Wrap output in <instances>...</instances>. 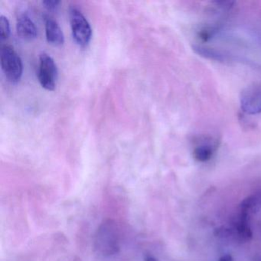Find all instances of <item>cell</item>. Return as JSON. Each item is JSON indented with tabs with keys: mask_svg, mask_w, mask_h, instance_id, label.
<instances>
[{
	"mask_svg": "<svg viewBox=\"0 0 261 261\" xmlns=\"http://www.w3.org/2000/svg\"><path fill=\"white\" fill-rule=\"evenodd\" d=\"M10 34V22L4 16H0V36L2 40L7 39Z\"/></svg>",
	"mask_w": 261,
	"mask_h": 261,
	"instance_id": "cell-10",
	"label": "cell"
},
{
	"mask_svg": "<svg viewBox=\"0 0 261 261\" xmlns=\"http://www.w3.org/2000/svg\"><path fill=\"white\" fill-rule=\"evenodd\" d=\"M219 261H233V259L230 255H225V256H223L222 257L219 259Z\"/></svg>",
	"mask_w": 261,
	"mask_h": 261,
	"instance_id": "cell-12",
	"label": "cell"
},
{
	"mask_svg": "<svg viewBox=\"0 0 261 261\" xmlns=\"http://www.w3.org/2000/svg\"><path fill=\"white\" fill-rule=\"evenodd\" d=\"M240 105L243 112L249 115L260 114V83L251 84L241 91L240 94Z\"/></svg>",
	"mask_w": 261,
	"mask_h": 261,
	"instance_id": "cell-3",
	"label": "cell"
},
{
	"mask_svg": "<svg viewBox=\"0 0 261 261\" xmlns=\"http://www.w3.org/2000/svg\"><path fill=\"white\" fill-rule=\"evenodd\" d=\"M69 18L74 41L79 46L85 48L89 44L92 36L89 23L82 12L76 7L70 9Z\"/></svg>",
	"mask_w": 261,
	"mask_h": 261,
	"instance_id": "cell-2",
	"label": "cell"
},
{
	"mask_svg": "<svg viewBox=\"0 0 261 261\" xmlns=\"http://www.w3.org/2000/svg\"><path fill=\"white\" fill-rule=\"evenodd\" d=\"M192 48L197 54L206 58V59H211V60L226 62L230 59L229 55L226 54V53H223L220 50L214 49V48L202 46V45H193Z\"/></svg>",
	"mask_w": 261,
	"mask_h": 261,
	"instance_id": "cell-8",
	"label": "cell"
},
{
	"mask_svg": "<svg viewBox=\"0 0 261 261\" xmlns=\"http://www.w3.org/2000/svg\"><path fill=\"white\" fill-rule=\"evenodd\" d=\"M0 64L6 79L11 83L20 81L23 72L22 59L12 47H3L0 51Z\"/></svg>",
	"mask_w": 261,
	"mask_h": 261,
	"instance_id": "cell-1",
	"label": "cell"
},
{
	"mask_svg": "<svg viewBox=\"0 0 261 261\" xmlns=\"http://www.w3.org/2000/svg\"><path fill=\"white\" fill-rule=\"evenodd\" d=\"M16 28L18 35L25 40H33L37 36V29L27 15H22L18 18Z\"/></svg>",
	"mask_w": 261,
	"mask_h": 261,
	"instance_id": "cell-6",
	"label": "cell"
},
{
	"mask_svg": "<svg viewBox=\"0 0 261 261\" xmlns=\"http://www.w3.org/2000/svg\"><path fill=\"white\" fill-rule=\"evenodd\" d=\"M45 31L48 43L54 46H61L63 45L65 42L63 33L56 21L51 19H47L45 22Z\"/></svg>",
	"mask_w": 261,
	"mask_h": 261,
	"instance_id": "cell-7",
	"label": "cell"
},
{
	"mask_svg": "<svg viewBox=\"0 0 261 261\" xmlns=\"http://www.w3.org/2000/svg\"><path fill=\"white\" fill-rule=\"evenodd\" d=\"M219 27L216 25H205L198 30V38L202 42H208L219 33Z\"/></svg>",
	"mask_w": 261,
	"mask_h": 261,
	"instance_id": "cell-9",
	"label": "cell"
},
{
	"mask_svg": "<svg viewBox=\"0 0 261 261\" xmlns=\"http://www.w3.org/2000/svg\"><path fill=\"white\" fill-rule=\"evenodd\" d=\"M59 4H60V2L57 1V0H46V1L43 2L45 8L49 10H55Z\"/></svg>",
	"mask_w": 261,
	"mask_h": 261,
	"instance_id": "cell-11",
	"label": "cell"
},
{
	"mask_svg": "<svg viewBox=\"0 0 261 261\" xmlns=\"http://www.w3.org/2000/svg\"><path fill=\"white\" fill-rule=\"evenodd\" d=\"M219 146L218 139L211 136H200L193 142L192 155L200 163H206L212 160Z\"/></svg>",
	"mask_w": 261,
	"mask_h": 261,
	"instance_id": "cell-5",
	"label": "cell"
},
{
	"mask_svg": "<svg viewBox=\"0 0 261 261\" xmlns=\"http://www.w3.org/2000/svg\"><path fill=\"white\" fill-rule=\"evenodd\" d=\"M38 77L42 88L48 91H54L58 77L57 66L53 58L47 53H42L39 56Z\"/></svg>",
	"mask_w": 261,
	"mask_h": 261,
	"instance_id": "cell-4",
	"label": "cell"
},
{
	"mask_svg": "<svg viewBox=\"0 0 261 261\" xmlns=\"http://www.w3.org/2000/svg\"><path fill=\"white\" fill-rule=\"evenodd\" d=\"M145 261H158L155 258L152 257V256H147V257L145 259Z\"/></svg>",
	"mask_w": 261,
	"mask_h": 261,
	"instance_id": "cell-13",
	"label": "cell"
}]
</instances>
